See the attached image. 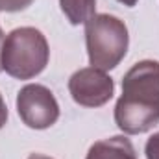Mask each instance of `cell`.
I'll list each match as a JSON object with an SVG mask.
<instances>
[{
    "instance_id": "6da1fadb",
    "label": "cell",
    "mask_w": 159,
    "mask_h": 159,
    "mask_svg": "<svg viewBox=\"0 0 159 159\" xmlns=\"http://www.w3.org/2000/svg\"><path fill=\"white\" fill-rule=\"evenodd\" d=\"M115 122L128 135L146 133L159 124V61H139L126 72Z\"/></svg>"
},
{
    "instance_id": "7a4b0ae2",
    "label": "cell",
    "mask_w": 159,
    "mask_h": 159,
    "mask_svg": "<svg viewBox=\"0 0 159 159\" xmlns=\"http://www.w3.org/2000/svg\"><path fill=\"white\" fill-rule=\"evenodd\" d=\"M50 57L46 37L32 26L11 30L2 43V70L17 80L41 74Z\"/></svg>"
},
{
    "instance_id": "3957f363",
    "label": "cell",
    "mask_w": 159,
    "mask_h": 159,
    "mask_svg": "<svg viewBox=\"0 0 159 159\" xmlns=\"http://www.w3.org/2000/svg\"><path fill=\"white\" fill-rule=\"evenodd\" d=\"M89 63L100 70H111L124 59L129 44L126 24L115 15L98 13L85 22Z\"/></svg>"
},
{
    "instance_id": "277c9868",
    "label": "cell",
    "mask_w": 159,
    "mask_h": 159,
    "mask_svg": "<svg viewBox=\"0 0 159 159\" xmlns=\"http://www.w3.org/2000/svg\"><path fill=\"white\" fill-rule=\"evenodd\" d=\"M20 120L32 129H46L59 119V106L50 89L39 83L24 85L17 94Z\"/></svg>"
},
{
    "instance_id": "5b68a950",
    "label": "cell",
    "mask_w": 159,
    "mask_h": 159,
    "mask_svg": "<svg viewBox=\"0 0 159 159\" xmlns=\"http://www.w3.org/2000/svg\"><path fill=\"white\" fill-rule=\"evenodd\" d=\"M69 93L72 100L83 107H100L111 100L115 93V81L106 74V70L87 67L70 76Z\"/></svg>"
},
{
    "instance_id": "8992f818",
    "label": "cell",
    "mask_w": 159,
    "mask_h": 159,
    "mask_svg": "<svg viewBox=\"0 0 159 159\" xmlns=\"http://www.w3.org/2000/svg\"><path fill=\"white\" fill-rule=\"evenodd\" d=\"M85 159H137L131 141L124 135H115L94 143Z\"/></svg>"
},
{
    "instance_id": "52a82bcc",
    "label": "cell",
    "mask_w": 159,
    "mask_h": 159,
    "mask_svg": "<svg viewBox=\"0 0 159 159\" xmlns=\"http://www.w3.org/2000/svg\"><path fill=\"white\" fill-rule=\"evenodd\" d=\"M61 11L70 24H85L93 15H96V0H59Z\"/></svg>"
},
{
    "instance_id": "ba28073f",
    "label": "cell",
    "mask_w": 159,
    "mask_h": 159,
    "mask_svg": "<svg viewBox=\"0 0 159 159\" xmlns=\"http://www.w3.org/2000/svg\"><path fill=\"white\" fill-rule=\"evenodd\" d=\"M34 0H0V11H7V13H13V11H22L26 9Z\"/></svg>"
},
{
    "instance_id": "9c48e42d",
    "label": "cell",
    "mask_w": 159,
    "mask_h": 159,
    "mask_svg": "<svg viewBox=\"0 0 159 159\" xmlns=\"http://www.w3.org/2000/svg\"><path fill=\"white\" fill-rule=\"evenodd\" d=\"M144 154H146V159H159V133H154L148 139Z\"/></svg>"
},
{
    "instance_id": "30bf717a",
    "label": "cell",
    "mask_w": 159,
    "mask_h": 159,
    "mask_svg": "<svg viewBox=\"0 0 159 159\" xmlns=\"http://www.w3.org/2000/svg\"><path fill=\"white\" fill-rule=\"evenodd\" d=\"M6 122H7V107H6V102L0 94V129L6 126Z\"/></svg>"
},
{
    "instance_id": "8fae6325",
    "label": "cell",
    "mask_w": 159,
    "mask_h": 159,
    "mask_svg": "<svg viewBox=\"0 0 159 159\" xmlns=\"http://www.w3.org/2000/svg\"><path fill=\"white\" fill-rule=\"evenodd\" d=\"M119 2H120V4H124V6H128V7H133L139 0H119Z\"/></svg>"
},
{
    "instance_id": "7c38bea8",
    "label": "cell",
    "mask_w": 159,
    "mask_h": 159,
    "mask_svg": "<svg viewBox=\"0 0 159 159\" xmlns=\"http://www.w3.org/2000/svg\"><path fill=\"white\" fill-rule=\"evenodd\" d=\"M28 159H52V157H48V156H43V154H32Z\"/></svg>"
},
{
    "instance_id": "4fadbf2b",
    "label": "cell",
    "mask_w": 159,
    "mask_h": 159,
    "mask_svg": "<svg viewBox=\"0 0 159 159\" xmlns=\"http://www.w3.org/2000/svg\"><path fill=\"white\" fill-rule=\"evenodd\" d=\"M2 43H4V34H0V70H2Z\"/></svg>"
},
{
    "instance_id": "5bb4252c",
    "label": "cell",
    "mask_w": 159,
    "mask_h": 159,
    "mask_svg": "<svg viewBox=\"0 0 159 159\" xmlns=\"http://www.w3.org/2000/svg\"><path fill=\"white\" fill-rule=\"evenodd\" d=\"M0 34H2V30H0Z\"/></svg>"
}]
</instances>
